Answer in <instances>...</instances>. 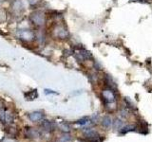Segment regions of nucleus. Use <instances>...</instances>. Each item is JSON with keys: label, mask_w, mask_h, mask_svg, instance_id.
<instances>
[{"label": "nucleus", "mask_w": 152, "mask_h": 142, "mask_svg": "<svg viewBox=\"0 0 152 142\" xmlns=\"http://www.w3.org/2000/svg\"><path fill=\"white\" fill-rule=\"evenodd\" d=\"M31 21L37 28H42L46 24V14L41 11H35L31 14Z\"/></svg>", "instance_id": "obj_1"}, {"label": "nucleus", "mask_w": 152, "mask_h": 142, "mask_svg": "<svg viewBox=\"0 0 152 142\" xmlns=\"http://www.w3.org/2000/svg\"><path fill=\"white\" fill-rule=\"evenodd\" d=\"M112 126H113V128L115 130H121L122 128L124 127V123H123V121L121 120H116L115 121H113Z\"/></svg>", "instance_id": "obj_16"}, {"label": "nucleus", "mask_w": 152, "mask_h": 142, "mask_svg": "<svg viewBox=\"0 0 152 142\" xmlns=\"http://www.w3.org/2000/svg\"><path fill=\"white\" fill-rule=\"evenodd\" d=\"M125 101H126V104L128 105V108H130V109H133V110H135L136 107H135V105H134V103H133L129 99H128V98H126Z\"/></svg>", "instance_id": "obj_19"}, {"label": "nucleus", "mask_w": 152, "mask_h": 142, "mask_svg": "<svg viewBox=\"0 0 152 142\" xmlns=\"http://www.w3.org/2000/svg\"><path fill=\"white\" fill-rule=\"evenodd\" d=\"M0 142H17L12 137H3V138L0 140Z\"/></svg>", "instance_id": "obj_20"}, {"label": "nucleus", "mask_w": 152, "mask_h": 142, "mask_svg": "<svg viewBox=\"0 0 152 142\" xmlns=\"http://www.w3.org/2000/svg\"><path fill=\"white\" fill-rule=\"evenodd\" d=\"M84 135H85L86 137H87V138H88L90 140L89 142H100V141L97 140L100 135H99L98 133L95 130H93V129L87 128V129L84 131Z\"/></svg>", "instance_id": "obj_6"}, {"label": "nucleus", "mask_w": 152, "mask_h": 142, "mask_svg": "<svg viewBox=\"0 0 152 142\" xmlns=\"http://www.w3.org/2000/svg\"><path fill=\"white\" fill-rule=\"evenodd\" d=\"M37 90H32L31 92H28V94H26V99H28V101H32L35 98H37Z\"/></svg>", "instance_id": "obj_14"}, {"label": "nucleus", "mask_w": 152, "mask_h": 142, "mask_svg": "<svg viewBox=\"0 0 152 142\" xmlns=\"http://www.w3.org/2000/svg\"><path fill=\"white\" fill-rule=\"evenodd\" d=\"M53 35L58 38V39L64 40L69 37V31L66 30V28L64 26H56L53 28Z\"/></svg>", "instance_id": "obj_4"}, {"label": "nucleus", "mask_w": 152, "mask_h": 142, "mask_svg": "<svg viewBox=\"0 0 152 142\" xmlns=\"http://www.w3.org/2000/svg\"><path fill=\"white\" fill-rule=\"evenodd\" d=\"M134 128L135 127L132 126V125H130V126H124L122 129L120 130V132H121V134H126V133L134 130Z\"/></svg>", "instance_id": "obj_18"}, {"label": "nucleus", "mask_w": 152, "mask_h": 142, "mask_svg": "<svg viewBox=\"0 0 152 142\" xmlns=\"http://www.w3.org/2000/svg\"><path fill=\"white\" fill-rule=\"evenodd\" d=\"M17 36L21 41L26 42V43L32 42L33 40H35V38H36L35 32L31 30H28V28H22V30H19L17 31Z\"/></svg>", "instance_id": "obj_2"}, {"label": "nucleus", "mask_w": 152, "mask_h": 142, "mask_svg": "<svg viewBox=\"0 0 152 142\" xmlns=\"http://www.w3.org/2000/svg\"><path fill=\"white\" fill-rule=\"evenodd\" d=\"M0 3H1V1H0Z\"/></svg>", "instance_id": "obj_25"}, {"label": "nucleus", "mask_w": 152, "mask_h": 142, "mask_svg": "<svg viewBox=\"0 0 152 142\" xmlns=\"http://www.w3.org/2000/svg\"><path fill=\"white\" fill-rule=\"evenodd\" d=\"M14 120V117H13V113L7 109V110H5V120H4V123H6V124H10V123H12Z\"/></svg>", "instance_id": "obj_11"}, {"label": "nucleus", "mask_w": 152, "mask_h": 142, "mask_svg": "<svg viewBox=\"0 0 152 142\" xmlns=\"http://www.w3.org/2000/svg\"><path fill=\"white\" fill-rule=\"evenodd\" d=\"M91 121H90L89 118L88 117H84L82 120H79L78 121H76V124L77 125H81V126H86V125H89Z\"/></svg>", "instance_id": "obj_15"}, {"label": "nucleus", "mask_w": 152, "mask_h": 142, "mask_svg": "<svg viewBox=\"0 0 152 142\" xmlns=\"http://www.w3.org/2000/svg\"><path fill=\"white\" fill-rule=\"evenodd\" d=\"M41 127H42V129L44 132L46 133H50L54 130V124H53V122H51V121H49V120H43L42 123H41Z\"/></svg>", "instance_id": "obj_10"}, {"label": "nucleus", "mask_w": 152, "mask_h": 142, "mask_svg": "<svg viewBox=\"0 0 152 142\" xmlns=\"http://www.w3.org/2000/svg\"><path fill=\"white\" fill-rule=\"evenodd\" d=\"M140 1H142V0H140Z\"/></svg>", "instance_id": "obj_24"}, {"label": "nucleus", "mask_w": 152, "mask_h": 142, "mask_svg": "<svg viewBox=\"0 0 152 142\" xmlns=\"http://www.w3.org/2000/svg\"><path fill=\"white\" fill-rule=\"evenodd\" d=\"M45 94H47V95H49V94H57V92H54L53 90L45 89Z\"/></svg>", "instance_id": "obj_22"}, {"label": "nucleus", "mask_w": 152, "mask_h": 142, "mask_svg": "<svg viewBox=\"0 0 152 142\" xmlns=\"http://www.w3.org/2000/svg\"><path fill=\"white\" fill-rule=\"evenodd\" d=\"M3 107V104H2V102L0 101V108H2Z\"/></svg>", "instance_id": "obj_23"}, {"label": "nucleus", "mask_w": 152, "mask_h": 142, "mask_svg": "<svg viewBox=\"0 0 152 142\" xmlns=\"http://www.w3.org/2000/svg\"><path fill=\"white\" fill-rule=\"evenodd\" d=\"M25 136L30 139H36L40 136V133L37 129L32 127H26L25 128Z\"/></svg>", "instance_id": "obj_7"}, {"label": "nucleus", "mask_w": 152, "mask_h": 142, "mask_svg": "<svg viewBox=\"0 0 152 142\" xmlns=\"http://www.w3.org/2000/svg\"><path fill=\"white\" fill-rule=\"evenodd\" d=\"M112 123H113V121L110 117H104L102 120V125L104 128H107V129H108V128H110L112 126Z\"/></svg>", "instance_id": "obj_12"}, {"label": "nucleus", "mask_w": 152, "mask_h": 142, "mask_svg": "<svg viewBox=\"0 0 152 142\" xmlns=\"http://www.w3.org/2000/svg\"><path fill=\"white\" fill-rule=\"evenodd\" d=\"M12 11L13 14H15V16L22 15L24 12V5L21 0H13L12 4Z\"/></svg>", "instance_id": "obj_5"}, {"label": "nucleus", "mask_w": 152, "mask_h": 142, "mask_svg": "<svg viewBox=\"0 0 152 142\" xmlns=\"http://www.w3.org/2000/svg\"><path fill=\"white\" fill-rule=\"evenodd\" d=\"M75 56L79 61H85V60H88L91 58L90 52L86 49H79L77 52H75Z\"/></svg>", "instance_id": "obj_8"}, {"label": "nucleus", "mask_w": 152, "mask_h": 142, "mask_svg": "<svg viewBox=\"0 0 152 142\" xmlns=\"http://www.w3.org/2000/svg\"><path fill=\"white\" fill-rule=\"evenodd\" d=\"M58 127H59V129L64 133H69L70 131V126L69 123H66V122H60L58 124Z\"/></svg>", "instance_id": "obj_13"}, {"label": "nucleus", "mask_w": 152, "mask_h": 142, "mask_svg": "<svg viewBox=\"0 0 152 142\" xmlns=\"http://www.w3.org/2000/svg\"><path fill=\"white\" fill-rule=\"evenodd\" d=\"M69 140V135H63L61 137V138L59 139V142H68Z\"/></svg>", "instance_id": "obj_21"}, {"label": "nucleus", "mask_w": 152, "mask_h": 142, "mask_svg": "<svg viewBox=\"0 0 152 142\" xmlns=\"http://www.w3.org/2000/svg\"><path fill=\"white\" fill-rule=\"evenodd\" d=\"M30 120L32 122H38L40 120H43V117H44V113L41 111H35V112H31L28 115Z\"/></svg>", "instance_id": "obj_9"}, {"label": "nucleus", "mask_w": 152, "mask_h": 142, "mask_svg": "<svg viewBox=\"0 0 152 142\" xmlns=\"http://www.w3.org/2000/svg\"><path fill=\"white\" fill-rule=\"evenodd\" d=\"M6 132H7V134H9L11 136H14L17 134V130L15 129V127H12V126L8 127L6 129Z\"/></svg>", "instance_id": "obj_17"}, {"label": "nucleus", "mask_w": 152, "mask_h": 142, "mask_svg": "<svg viewBox=\"0 0 152 142\" xmlns=\"http://www.w3.org/2000/svg\"><path fill=\"white\" fill-rule=\"evenodd\" d=\"M102 97L104 99V102H106L107 107H109L110 105H115L116 102V96L114 92L112 91V89H104L102 92Z\"/></svg>", "instance_id": "obj_3"}]
</instances>
